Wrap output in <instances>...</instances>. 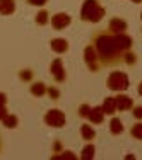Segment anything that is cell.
Returning a JSON list of instances; mask_svg holds the SVG:
<instances>
[{
    "label": "cell",
    "mask_w": 142,
    "mask_h": 160,
    "mask_svg": "<svg viewBox=\"0 0 142 160\" xmlns=\"http://www.w3.org/2000/svg\"><path fill=\"white\" fill-rule=\"evenodd\" d=\"M93 46L96 48L101 60V65H117L123 62L125 51H128L132 46V38L125 32H99L94 36Z\"/></svg>",
    "instance_id": "6da1fadb"
},
{
    "label": "cell",
    "mask_w": 142,
    "mask_h": 160,
    "mask_svg": "<svg viewBox=\"0 0 142 160\" xmlns=\"http://www.w3.org/2000/svg\"><path fill=\"white\" fill-rule=\"evenodd\" d=\"M105 17V9L99 5L98 0H86L80 9V19L87 22H99Z\"/></svg>",
    "instance_id": "7a4b0ae2"
},
{
    "label": "cell",
    "mask_w": 142,
    "mask_h": 160,
    "mask_svg": "<svg viewBox=\"0 0 142 160\" xmlns=\"http://www.w3.org/2000/svg\"><path fill=\"white\" fill-rule=\"evenodd\" d=\"M106 85H108V89H111V90L123 92V90L128 89L130 82H128L127 73H123V72H113V73H110L108 80H106Z\"/></svg>",
    "instance_id": "3957f363"
},
{
    "label": "cell",
    "mask_w": 142,
    "mask_h": 160,
    "mask_svg": "<svg viewBox=\"0 0 142 160\" xmlns=\"http://www.w3.org/2000/svg\"><path fill=\"white\" fill-rule=\"evenodd\" d=\"M84 60H86V65L89 67L91 72H98L99 68L103 67L101 60H99V55H98V51H96V48L93 44H89V46L86 48V51H84Z\"/></svg>",
    "instance_id": "277c9868"
},
{
    "label": "cell",
    "mask_w": 142,
    "mask_h": 160,
    "mask_svg": "<svg viewBox=\"0 0 142 160\" xmlns=\"http://www.w3.org/2000/svg\"><path fill=\"white\" fill-rule=\"evenodd\" d=\"M45 123L53 128H62L65 124V114L62 111H58V109H52L45 116Z\"/></svg>",
    "instance_id": "5b68a950"
},
{
    "label": "cell",
    "mask_w": 142,
    "mask_h": 160,
    "mask_svg": "<svg viewBox=\"0 0 142 160\" xmlns=\"http://www.w3.org/2000/svg\"><path fill=\"white\" fill-rule=\"evenodd\" d=\"M72 22V19L68 14H55V16L52 17V26L53 29H57V31H62V29H65L68 24Z\"/></svg>",
    "instance_id": "8992f818"
},
{
    "label": "cell",
    "mask_w": 142,
    "mask_h": 160,
    "mask_svg": "<svg viewBox=\"0 0 142 160\" xmlns=\"http://www.w3.org/2000/svg\"><path fill=\"white\" fill-rule=\"evenodd\" d=\"M50 70H52V77L55 78L57 82H63L65 80V70H63V65H62V60L60 58L53 60Z\"/></svg>",
    "instance_id": "52a82bcc"
},
{
    "label": "cell",
    "mask_w": 142,
    "mask_h": 160,
    "mask_svg": "<svg viewBox=\"0 0 142 160\" xmlns=\"http://www.w3.org/2000/svg\"><path fill=\"white\" fill-rule=\"evenodd\" d=\"M115 102H117V111H128L134 108V101L128 96H117Z\"/></svg>",
    "instance_id": "ba28073f"
},
{
    "label": "cell",
    "mask_w": 142,
    "mask_h": 160,
    "mask_svg": "<svg viewBox=\"0 0 142 160\" xmlns=\"http://www.w3.org/2000/svg\"><path fill=\"white\" fill-rule=\"evenodd\" d=\"M108 31L117 34V32H125L127 31V22L123 21V19H118V17H113L110 21L108 24Z\"/></svg>",
    "instance_id": "9c48e42d"
},
{
    "label": "cell",
    "mask_w": 142,
    "mask_h": 160,
    "mask_svg": "<svg viewBox=\"0 0 142 160\" xmlns=\"http://www.w3.org/2000/svg\"><path fill=\"white\" fill-rule=\"evenodd\" d=\"M105 116H106V114H105V111H103V108H101V106H96V108H91V109H89V114H87L89 121H91V123H96V124L103 123Z\"/></svg>",
    "instance_id": "30bf717a"
},
{
    "label": "cell",
    "mask_w": 142,
    "mask_h": 160,
    "mask_svg": "<svg viewBox=\"0 0 142 160\" xmlns=\"http://www.w3.org/2000/svg\"><path fill=\"white\" fill-rule=\"evenodd\" d=\"M52 49L55 53H65L68 49V41L63 39V38H57V39L52 41Z\"/></svg>",
    "instance_id": "8fae6325"
},
{
    "label": "cell",
    "mask_w": 142,
    "mask_h": 160,
    "mask_svg": "<svg viewBox=\"0 0 142 160\" xmlns=\"http://www.w3.org/2000/svg\"><path fill=\"white\" fill-rule=\"evenodd\" d=\"M16 10V0H0V14L9 16Z\"/></svg>",
    "instance_id": "7c38bea8"
},
{
    "label": "cell",
    "mask_w": 142,
    "mask_h": 160,
    "mask_svg": "<svg viewBox=\"0 0 142 160\" xmlns=\"http://www.w3.org/2000/svg\"><path fill=\"white\" fill-rule=\"evenodd\" d=\"M101 108H103V111H105V114H115L117 112V102H115V97H106Z\"/></svg>",
    "instance_id": "4fadbf2b"
},
{
    "label": "cell",
    "mask_w": 142,
    "mask_h": 160,
    "mask_svg": "<svg viewBox=\"0 0 142 160\" xmlns=\"http://www.w3.org/2000/svg\"><path fill=\"white\" fill-rule=\"evenodd\" d=\"M31 94H33V96H36V97L45 96V94H46V85L41 83V82L33 83V85H31Z\"/></svg>",
    "instance_id": "5bb4252c"
},
{
    "label": "cell",
    "mask_w": 142,
    "mask_h": 160,
    "mask_svg": "<svg viewBox=\"0 0 142 160\" xmlns=\"http://www.w3.org/2000/svg\"><path fill=\"white\" fill-rule=\"evenodd\" d=\"M80 135H82L84 140H94L96 131L93 129V126H89V124H82V126H80Z\"/></svg>",
    "instance_id": "9a60e30c"
},
{
    "label": "cell",
    "mask_w": 142,
    "mask_h": 160,
    "mask_svg": "<svg viewBox=\"0 0 142 160\" xmlns=\"http://www.w3.org/2000/svg\"><path fill=\"white\" fill-rule=\"evenodd\" d=\"M110 131L113 133V135H120V133H123V126H122V121L118 119V118H113V119H111Z\"/></svg>",
    "instance_id": "2e32d148"
},
{
    "label": "cell",
    "mask_w": 142,
    "mask_h": 160,
    "mask_svg": "<svg viewBox=\"0 0 142 160\" xmlns=\"http://www.w3.org/2000/svg\"><path fill=\"white\" fill-rule=\"evenodd\" d=\"M2 123H3V126H7V128H16L17 126V118L14 116V114H5V116L2 118Z\"/></svg>",
    "instance_id": "e0dca14e"
},
{
    "label": "cell",
    "mask_w": 142,
    "mask_h": 160,
    "mask_svg": "<svg viewBox=\"0 0 142 160\" xmlns=\"http://www.w3.org/2000/svg\"><path fill=\"white\" fill-rule=\"evenodd\" d=\"M93 157H94V145L89 143V145H87V147L82 150V158H84V160H91Z\"/></svg>",
    "instance_id": "ac0fdd59"
},
{
    "label": "cell",
    "mask_w": 142,
    "mask_h": 160,
    "mask_svg": "<svg viewBox=\"0 0 142 160\" xmlns=\"http://www.w3.org/2000/svg\"><path fill=\"white\" fill-rule=\"evenodd\" d=\"M46 22H48V12H46V10H40L38 16H36V24L45 26Z\"/></svg>",
    "instance_id": "d6986e66"
},
{
    "label": "cell",
    "mask_w": 142,
    "mask_h": 160,
    "mask_svg": "<svg viewBox=\"0 0 142 160\" xmlns=\"http://www.w3.org/2000/svg\"><path fill=\"white\" fill-rule=\"evenodd\" d=\"M132 136L134 138H137V140H142V123H137V124H134L132 126Z\"/></svg>",
    "instance_id": "ffe728a7"
},
{
    "label": "cell",
    "mask_w": 142,
    "mask_h": 160,
    "mask_svg": "<svg viewBox=\"0 0 142 160\" xmlns=\"http://www.w3.org/2000/svg\"><path fill=\"white\" fill-rule=\"evenodd\" d=\"M135 60H137V56L134 55V53L125 51V55H123V62H125L127 65H134V63H135Z\"/></svg>",
    "instance_id": "44dd1931"
},
{
    "label": "cell",
    "mask_w": 142,
    "mask_h": 160,
    "mask_svg": "<svg viewBox=\"0 0 142 160\" xmlns=\"http://www.w3.org/2000/svg\"><path fill=\"white\" fill-rule=\"evenodd\" d=\"M7 114L5 111V94H0V119Z\"/></svg>",
    "instance_id": "7402d4cb"
},
{
    "label": "cell",
    "mask_w": 142,
    "mask_h": 160,
    "mask_svg": "<svg viewBox=\"0 0 142 160\" xmlns=\"http://www.w3.org/2000/svg\"><path fill=\"white\" fill-rule=\"evenodd\" d=\"M46 92H48V96L52 97L53 101H57V99L60 97V92H58V90L55 89V87H50V89H46Z\"/></svg>",
    "instance_id": "603a6c76"
},
{
    "label": "cell",
    "mask_w": 142,
    "mask_h": 160,
    "mask_svg": "<svg viewBox=\"0 0 142 160\" xmlns=\"http://www.w3.org/2000/svg\"><path fill=\"white\" fill-rule=\"evenodd\" d=\"M53 158H75V155H72V152H62V155L60 153H55L53 155Z\"/></svg>",
    "instance_id": "cb8c5ba5"
},
{
    "label": "cell",
    "mask_w": 142,
    "mask_h": 160,
    "mask_svg": "<svg viewBox=\"0 0 142 160\" xmlns=\"http://www.w3.org/2000/svg\"><path fill=\"white\" fill-rule=\"evenodd\" d=\"M19 77H21V80H24V82H28V80H31V78H33V73H31L29 70H22Z\"/></svg>",
    "instance_id": "d4e9b609"
},
{
    "label": "cell",
    "mask_w": 142,
    "mask_h": 160,
    "mask_svg": "<svg viewBox=\"0 0 142 160\" xmlns=\"http://www.w3.org/2000/svg\"><path fill=\"white\" fill-rule=\"evenodd\" d=\"M134 109V118L135 119H142V106H137V108H132Z\"/></svg>",
    "instance_id": "484cf974"
},
{
    "label": "cell",
    "mask_w": 142,
    "mask_h": 160,
    "mask_svg": "<svg viewBox=\"0 0 142 160\" xmlns=\"http://www.w3.org/2000/svg\"><path fill=\"white\" fill-rule=\"evenodd\" d=\"M89 106H87V104H82V106H80V108H79V114H80V116H87V114H89Z\"/></svg>",
    "instance_id": "4316f807"
},
{
    "label": "cell",
    "mask_w": 142,
    "mask_h": 160,
    "mask_svg": "<svg viewBox=\"0 0 142 160\" xmlns=\"http://www.w3.org/2000/svg\"><path fill=\"white\" fill-rule=\"evenodd\" d=\"M29 3H31V5H38V7H43L45 3L48 2V0H28Z\"/></svg>",
    "instance_id": "83f0119b"
},
{
    "label": "cell",
    "mask_w": 142,
    "mask_h": 160,
    "mask_svg": "<svg viewBox=\"0 0 142 160\" xmlns=\"http://www.w3.org/2000/svg\"><path fill=\"white\" fill-rule=\"evenodd\" d=\"M60 148H62V147H60V143H58V142H57L55 145H53V150H55V152H58Z\"/></svg>",
    "instance_id": "f1b7e54d"
},
{
    "label": "cell",
    "mask_w": 142,
    "mask_h": 160,
    "mask_svg": "<svg viewBox=\"0 0 142 160\" xmlns=\"http://www.w3.org/2000/svg\"><path fill=\"white\" fill-rule=\"evenodd\" d=\"M139 94L142 96V82H140V85H139Z\"/></svg>",
    "instance_id": "f546056e"
},
{
    "label": "cell",
    "mask_w": 142,
    "mask_h": 160,
    "mask_svg": "<svg viewBox=\"0 0 142 160\" xmlns=\"http://www.w3.org/2000/svg\"><path fill=\"white\" fill-rule=\"evenodd\" d=\"M132 2H135V3H142V0H132Z\"/></svg>",
    "instance_id": "4dcf8cb0"
},
{
    "label": "cell",
    "mask_w": 142,
    "mask_h": 160,
    "mask_svg": "<svg viewBox=\"0 0 142 160\" xmlns=\"http://www.w3.org/2000/svg\"><path fill=\"white\" fill-rule=\"evenodd\" d=\"M0 150H2V140H0Z\"/></svg>",
    "instance_id": "1f68e13d"
}]
</instances>
